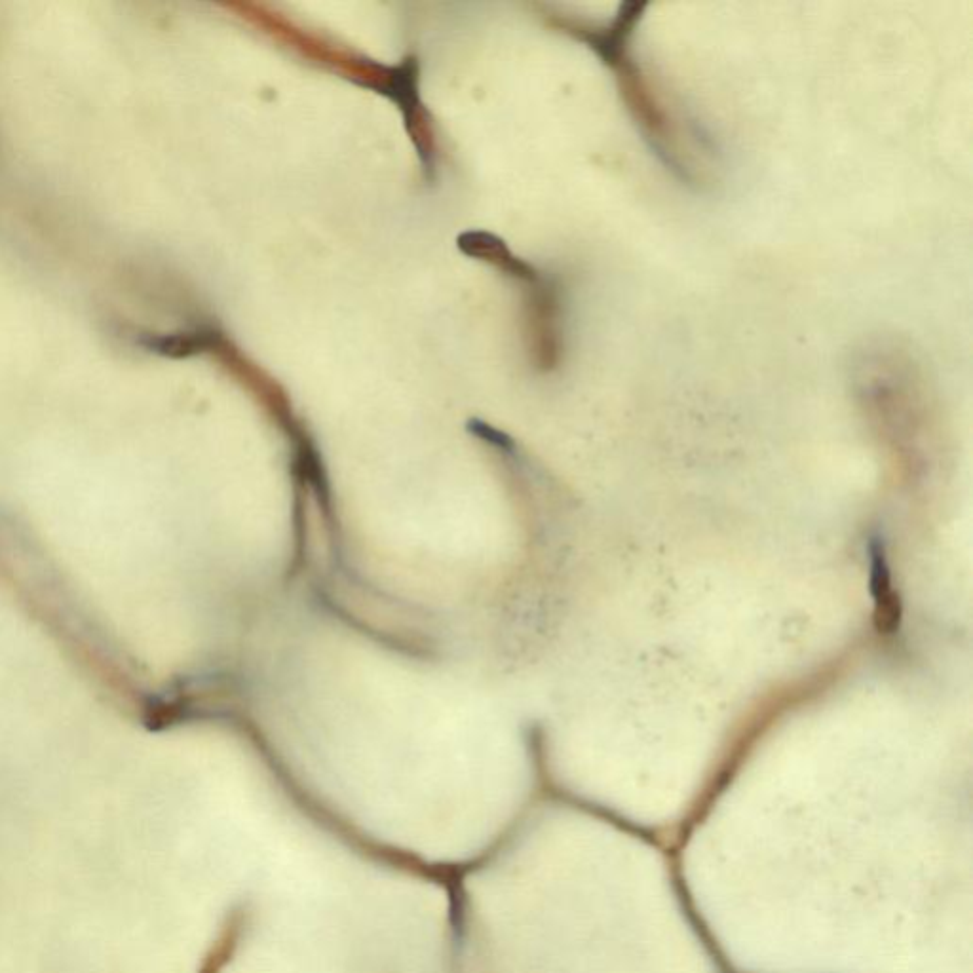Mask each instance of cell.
Returning a JSON list of instances; mask_svg holds the SVG:
<instances>
[{"instance_id":"cell-1","label":"cell","mask_w":973,"mask_h":973,"mask_svg":"<svg viewBox=\"0 0 973 973\" xmlns=\"http://www.w3.org/2000/svg\"><path fill=\"white\" fill-rule=\"evenodd\" d=\"M649 8V2H620L607 20L557 18L555 25L611 73L616 96L658 164L688 187H704L713 177V151L641 52Z\"/></svg>"},{"instance_id":"cell-3","label":"cell","mask_w":973,"mask_h":973,"mask_svg":"<svg viewBox=\"0 0 973 973\" xmlns=\"http://www.w3.org/2000/svg\"><path fill=\"white\" fill-rule=\"evenodd\" d=\"M221 337L219 331L211 327H192V329H181L173 333H147L139 335L137 344L143 346L145 350L153 352L156 356L170 358V360H185L200 354H210L213 346L217 344Z\"/></svg>"},{"instance_id":"cell-2","label":"cell","mask_w":973,"mask_h":973,"mask_svg":"<svg viewBox=\"0 0 973 973\" xmlns=\"http://www.w3.org/2000/svg\"><path fill=\"white\" fill-rule=\"evenodd\" d=\"M458 248L462 249L464 255L479 259L483 263H489L504 274L516 278L523 284L535 282L540 276V270L533 267L531 263L517 259L516 255L508 249V246L489 232H466L458 238Z\"/></svg>"},{"instance_id":"cell-4","label":"cell","mask_w":973,"mask_h":973,"mask_svg":"<svg viewBox=\"0 0 973 973\" xmlns=\"http://www.w3.org/2000/svg\"><path fill=\"white\" fill-rule=\"evenodd\" d=\"M873 555V573H871V590L875 595V607H877L878 630L884 633H894L899 622V607H897L896 595L890 586V574L884 565V557L880 554L877 546L871 550Z\"/></svg>"}]
</instances>
